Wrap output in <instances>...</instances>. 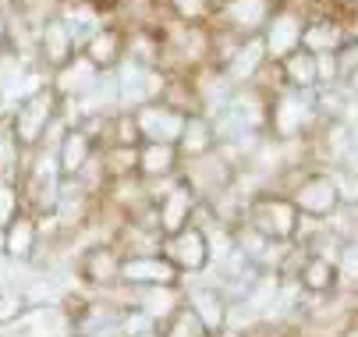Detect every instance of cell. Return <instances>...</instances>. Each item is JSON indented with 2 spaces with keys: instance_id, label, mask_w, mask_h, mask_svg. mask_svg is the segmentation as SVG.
Wrapping results in <instances>:
<instances>
[{
  "instance_id": "obj_1",
  "label": "cell",
  "mask_w": 358,
  "mask_h": 337,
  "mask_svg": "<svg viewBox=\"0 0 358 337\" xmlns=\"http://www.w3.org/2000/svg\"><path fill=\"white\" fill-rule=\"evenodd\" d=\"M320 128L316 114V89H287L280 85L266 100V135L277 142L309 138Z\"/></svg>"
},
{
  "instance_id": "obj_2",
  "label": "cell",
  "mask_w": 358,
  "mask_h": 337,
  "mask_svg": "<svg viewBox=\"0 0 358 337\" xmlns=\"http://www.w3.org/2000/svg\"><path fill=\"white\" fill-rule=\"evenodd\" d=\"M287 199L294 203V210L309 220H330L334 210L344 203V188L341 178L330 171H301L287 192Z\"/></svg>"
},
{
  "instance_id": "obj_3",
  "label": "cell",
  "mask_w": 358,
  "mask_h": 337,
  "mask_svg": "<svg viewBox=\"0 0 358 337\" xmlns=\"http://www.w3.org/2000/svg\"><path fill=\"white\" fill-rule=\"evenodd\" d=\"M245 224H252L263 238L270 242H291L301 227V213L294 210V203L287 196H277V192H259L245 203Z\"/></svg>"
},
{
  "instance_id": "obj_4",
  "label": "cell",
  "mask_w": 358,
  "mask_h": 337,
  "mask_svg": "<svg viewBox=\"0 0 358 337\" xmlns=\"http://www.w3.org/2000/svg\"><path fill=\"white\" fill-rule=\"evenodd\" d=\"M57 107H61V96L46 85L43 92L29 96V100H22L18 107L8 110V128H11L15 142H18L25 153H32L39 146L43 131L50 128V121L57 117Z\"/></svg>"
},
{
  "instance_id": "obj_5",
  "label": "cell",
  "mask_w": 358,
  "mask_h": 337,
  "mask_svg": "<svg viewBox=\"0 0 358 337\" xmlns=\"http://www.w3.org/2000/svg\"><path fill=\"white\" fill-rule=\"evenodd\" d=\"M277 8H280V0H220L210 25H217V29L238 36V39L263 36V29H266V22L273 18Z\"/></svg>"
},
{
  "instance_id": "obj_6",
  "label": "cell",
  "mask_w": 358,
  "mask_h": 337,
  "mask_svg": "<svg viewBox=\"0 0 358 337\" xmlns=\"http://www.w3.org/2000/svg\"><path fill=\"white\" fill-rule=\"evenodd\" d=\"M305 18H309V11H305L301 4H294V0H280V8L273 11V18L263 29V46H266V61L270 64H280L287 54H294L301 46Z\"/></svg>"
},
{
  "instance_id": "obj_7",
  "label": "cell",
  "mask_w": 358,
  "mask_h": 337,
  "mask_svg": "<svg viewBox=\"0 0 358 337\" xmlns=\"http://www.w3.org/2000/svg\"><path fill=\"white\" fill-rule=\"evenodd\" d=\"M160 256L178 270V273H202L213 259H210V242H206V231L188 224L174 234H164L160 242Z\"/></svg>"
},
{
  "instance_id": "obj_8",
  "label": "cell",
  "mask_w": 358,
  "mask_h": 337,
  "mask_svg": "<svg viewBox=\"0 0 358 337\" xmlns=\"http://www.w3.org/2000/svg\"><path fill=\"white\" fill-rule=\"evenodd\" d=\"M348 39V15H341L337 8L334 11H316L305 18V29H301V50L309 54H337Z\"/></svg>"
},
{
  "instance_id": "obj_9",
  "label": "cell",
  "mask_w": 358,
  "mask_h": 337,
  "mask_svg": "<svg viewBox=\"0 0 358 337\" xmlns=\"http://www.w3.org/2000/svg\"><path fill=\"white\" fill-rule=\"evenodd\" d=\"M131 114H135V124H138L142 142H167V146H178L181 128H185V117H188V114L174 110L171 103H164V100L142 103V107H135Z\"/></svg>"
},
{
  "instance_id": "obj_10",
  "label": "cell",
  "mask_w": 358,
  "mask_h": 337,
  "mask_svg": "<svg viewBox=\"0 0 358 337\" xmlns=\"http://www.w3.org/2000/svg\"><path fill=\"white\" fill-rule=\"evenodd\" d=\"M78 54V46H75V36L71 29L54 15V18H46L39 25V36H36V64H43L50 75L61 71L71 57Z\"/></svg>"
},
{
  "instance_id": "obj_11",
  "label": "cell",
  "mask_w": 358,
  "mask_h": 337,
  "mask_svg": "<svg viewBox=\"0 0 358 337\" xmlns=\"http://www.w3.org/2000/svg\"><path fill=\"white\" fill-rule=\"evenodd\" d=\"M199 196H195V188L178 174V181L164 192V196L157 199V224H160V234H174L181 227L192 224L195 210H199Z\"/></svg>"
},
{
  "instance_id": "obj_12",
  "label": "cell",
  "mask_w": 358,
  "mask_h": 337,
  "mask_svg": "<svg viewBox=\"0 0 358 337\" xmlns=\"http://www.w3.org/2000/svg\"><path fill=\"white\" fill-rule=\"evenodd\" d=\"M131 309L145 313L152 323H167L181 306H185V287L181 284H149V287H131Z\"/></svg>"
},
{
  "instance_id": "obj_13",
  "label": "cell",
  "mask_w": 358,
  "mask_h": 337,
  "mask_svg": "<svg viewBox=\"0 0 358 337\" xmlns=\"http://www.w3.org/2000/svg\"><path fill=\"white\" fill-rule=\"evenodd\" d=\"M185 306L199 316V323L206 327V334H220L227 327V313H231V302L227 295L220 292V284H199V287H188L185 292Z\"/></svg>"
},
{
  "instance_id": "obj_14",
  "label": "cell",
  "mask_w": 358,
  "mask_h": 337,
  "mask_svg": "<svg viewBox=\"0 0 358 337\" xmlns=\"http://www.w3.org/2000/svg\"><path fill=\"white\" fill-rule=\"evenodd\" d=\"M270 61H266V46H263V36H248V39H241L238 43V50L231 54V61L220 68L224 75H227V82L234 85V89H245V85H252L255 78L263 75V68H266Z\"/></svg>"
},
{
  "instance_id": "obj_15",
  "label": "cell",
  "mask_w": 358,
  "mask_h": 337,
  "mask_svg": "<svg viewBox=\"0 0 358 337\" xmlns=\"http://www.w3.org/2000/svg\"><path fill=\"white\" fill-rule=\"evenodd\" d=\"M92 68H99V71H114L121 61H124V29L117 25V22H107L103 29H96L89 39H85V46L78 50Z\"/></svg>"
},
{
  "instance_id": "obj_16",
  "label": "cell",
  "mask_w": 358,
  "mask_h": 337,
  "mask_svg": "<svg viewBox=\"0 0 358 337\" xmlns=\"http://www.w3.org/2000/svg\"><path fill=\"white\" fill-rule=\"evenodd\" d=\"M121 284L128 287H149V284H181V273L160 256H124L121 259Z\"/></svg>"
},
{
  "instance_id": "obj_17",
  "label": "cell",
  "mask_w": 358,
  "mask_h": 337,
  "mask_svg": "<svg viewBox=\"0 0 358 337\" xmlns=\"http://www.w3.org/2000/svg\"><path fill=\"white\" fill-rule=\"evenodd\" d=\"M121 249L117 245H92L82 263H78V273L85 284L92 287H110V284H121Z\"/></svg>"
},
{
  "instance_id": "obj_18",
  "label": "cell",
  "mask_w": 358,
  "mask_h": 337,
  "mask_svg": "<svg viewBox=\"0 0 358 337\" xmlns=\"http://www.w3.org/2000/svg\"><path fill=\"white\" fill-rule=\"evenodd\" d=\"M103 75L99 68H92L82 54H75L61 71H54L50 75V89H54L61 100H78V96H85L92 85H96V78Z\"/></svg>"
},
{
  "instance_id": "obj_19",
  "label": "cell",
  "mask_w": 358,
  "mask_h": 337,
  "mask_svg": "<svg viewBox=\"0 0 358 337\" xmlns=\"http://www.w3.org/2000/svg\"><path fill=\"white\" fill-rule=\"evenodd\" d=\"M36 245H39V217L25 210L4 227V256L15 263H29L36 256Z\"/></svg>"
},
{
  "instance_id": "obj_20",
  "label": "cell",
  "mask_w": 358,
  "mask_h": 337,
  "mask_svg": "<svg viewBox=\"0 0 358 337\" xmlns=\"http://www.w3.org/2000/svg\"><path fill=\"white\" fill-rule=\"evenodd\" d=\"M217 150V131H213V117L210 114H188L185 117V128H181V138H178V153H181V164L185 160H195V157H206Z\"/></svg>"
},
{
  "instance_id": "obj_21",
  "label": "cell",
  "mask_w": 358,
  "mask_h": 337,
  "mask_svg": "<svg viewBox=\"0 0 358 337\" xmlns=\"http://www.w3.org/2000/svg\"><path fill=\"white\" fill-rule=\"evenodd\" d=\"M181 174V153L167 142H142L138 146V178L157 181V178H174Z\"/></svg>"
},
{
  "instance_id": "obj_22",
  "label": "cell",
  "mask_w": 358,
  "mask_h": 337,
  "mask_svg": "<svg viewBox=\"0 0 358 337\" xmlns=\"http://www.w3.org/2000/svg\"><path fill=\"white\" fill-rule=\"evenodd\" d=\"M96 138L85 135L78 124L68 128V135L61 138V146H57V164H61V178H75L92 157H96Z\"/></svg>"
},
{
  "instance_id": "obj_23",
  "label": "cell",
  "mask_w": 358,
  "mask_h": 337,
  "mask_svg": "<svg viewBox=\"0 0 358 337\" xmlns=\"http://www.w3.org/2000/svg\"><path fill=\"white\" fill-rule=\"evenodd\" d=\"M298 287L305 295H330L334 287L341 284V277H337V263H330V259H323V256H305L301 259V266H298Z\"/></svg>"
},
{
  "instance_id": "obj_24",
  "label": "cell",
  "mask_w": 358,
  "mask_h": 337,
  "mask_svg": "<svg viewBox=\"0 0 358 337\" xmlns=\"http://www.w3.org/2000/svg\"><path fill=\"white\" fill-rule=\"evenodd\" d=\"M280 82L287 85V89H320V71H316V54H309V50H298L294 54H287L280 64Z\"/></svg>"
},
{
  "instance_id": "obj_25",
  "label": "cell",
  "mask_w": 358,
  "mask_h": 337,
  "mask_svg": "<svg viewBox=\"0 0 358 337\" xmlns=\"http://www.w3.org/2000/svg\"><path fill=\"white\" fill-rule=\"evenodd\" d=\"M277 302H280V270H259L245 287V309L266 313L277 309Z\"/></svg>"
},
{
  "instance_id": "obj_26",
  "label": "cell",
  "mask_w": 358,
  "mask_h": 337,
  "mask_svg": "<svg viewBox=\"0 0 358 337\" xmlns=\"http://www.w3.org/2000/svg\"><path fill=\"white\" fill-rule=\"evenodd\" d=\"M217 4L220 0H160L167 18L185 22V25H210L217 15Z\"/></svg>"
},
{
  "instance_id": "obj_27",
  "label": "cell",
  "mask_w": 358,
  "mask_h": 337,
  "mask_svg": "<svg viewBox=\"0 0 358 337\" xmlns=\"http://www.w3.org/2000/svg\"><path fill=\"white\" fill-rule=\"evenodd\" d=\"M160 337H210V334H206V327L199 323V316L188 306H181L167 323H160Z\"/></svg>"
},
{
  "instance_id": "obj_28",
  "label": "cell",
  "mask_w": 358,
  "mask_h": 337,
  "mask_svg": "<svg viewBox=\"0 0 358 337\" xmlns=\"http://www.w3.org/2000/svg\"><path fill=\"white\" fill-rule=\"evenodd\" d=\"M330 234H337L341 242H358V199H344L334 217H330Z\"/></svg>"
},
{
  "instance_id": "obj_29",
  "label": "cell",
  "mask_w": 358,
  "mask_h": 337,
  "mask_svg": "<svg viewBox=\"0 0 358 337\" xmlns=\"http://www.w3.org/2000/svg\"><path fill=\"white\" fill-rule=\"evenodd\" d=\"M18 213H25V199H22V188L18 181L0 178V231H4Z\"/></svg>"
},
{
  "instance_id": "obj_30",
  "label": "cell",
  "mask_w": 358,
  "mask_h": 337,
  "mask_svg": "<svg viewBox=\"0 0 358 337\" xmlns=\"http://www.w3.org/2000/svg\"><path fill=\"white\" fill-rule=\"evenodd\" d=\"M29 309V299L15 287H0V327H11L15 320H22Z\"/></svg>"
},
{
  "instance_id": "obj_31",
  "label": "cell",
  "mask_w": 358,
  "mask_h": 337,
  "mask_svg": "<svg viewBox=\"0 0 358 337\" xmlns=\"http://www.w3.org/2000/svg\"><path fill=\"white\" fill-rule=\"evenodd\" d=\"M29 64H32V57H25V54L11 50V46H4V50H0V92H4Z\"/></svg>"
},
{
  "instance_id": "obj_32",
  "label": "cell",
  "mask_w": 358,
  "mask_h": 337,
  "mask_svg": "<svg viewBox=\"0 0 358 337\" xmlns=\"http://www.w3.org/2000/svg\"><path fill=\"white\" fill-rule=\"evenodd\" d=\"M337 277L348 284H358V242H344L337 252Z\"/></svg>"
},
{
  "instance_id": "obj_33",
  "label": "cell",
  "mask_w": 358,
  "mask_h": 337,
  "mask_svg": "<svg viewBox=\"0 0 358 337\" xmlns=\"http://www.w3.org/2000/svg\"><path fill=\"white\" fill-rule=\"evenodd\" d=\"M316 71H320V89L341 82V68H337V54H320L316 57Z\"/></svg>"
},
{
  "instance_id": "obj_34",
  "label": "cell",
  "mask_w": 358,
  "mask_h": 337,
  "mask_svg": "<svg viewBox=\"0 0 358 337\" xmlns=\"http://www.w3.org/2000/svg\"><path fill=\"white\" fill-rule=\"evenodd\" d=\"M138 337H160V327H152V330H145V334H138Z\"/></svg>"
},
{
  "instance_id": "obj_35",
  "label": "cell",
  "mask_w": 358,
  "mask_h": 337,
  "mask_svg": "<svg viewBox=\"0 0 358 337\" xmlns=\"http://www.w3.org/2000/svg\"><path fill=\"white\" fill-rule=\"evenodd\" d=\"M344 337H358V327H351V330H348V334H344Z\"/></svg>"
}]
</instances>
